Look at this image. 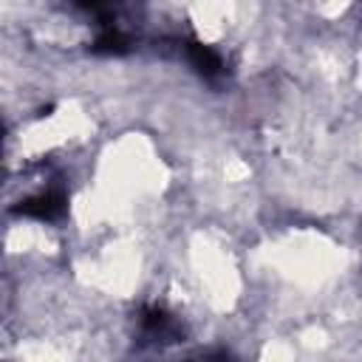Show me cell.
Returning a JSON list of instances; mask_svg holds the SVG:
<instances>
[{
  "mask_svg": "<svg viewBox=\"0 0 362 362\" xmlns=\"http://www.w3.org/2000/svg\"><path fill=\"white\" fill-rule=\"evenodd\" d=\"M139 331L147 342H175L184 337L178 320L158 305H147L139 317Z\"/></svg>",
  "mask_w": 362,
  "mask_h": 362,
  "instance_id": "cell-1",
  "label": "cell"
},
{
  "mask_svg": "<svg viewBox=\"0 0 362 362\" xmlns=\"http://www.w3.org/2000/svg\"><path fill=\"white\" fill-rule=\"evenodd\" d=\"M17 215L25 218H37V221H57L65 212V192L62 189H42L25 201H20V206H14Z\"/></svg>",
  "mask_w": 362,
  "mask_h": 362,
  "instance_id": "cell-2",
  "label": "cell"
},
{
  "mask_svg": "<svg viewBox=\"0 0 362 362\" xmlns=\"http://www.w3.org/2000/svg\"><path fill=\"white\" fill-rule=\"evenodd\" d=\"M187 59H189V65L201 74V76H206V79H215V76H221L223 74V62H221V57L209 48V45H204V42H187Z\"/></svg>",
  "mask_w": 362,
  "mask_h": 362,
  "instance_id": "cell-3",
  "label": "cell"
},
{
  "mask_svg": "<svg viewBox=\"0 0 362 362\" xmlns=\"http://www.w3.org/2000/svg\"><path fill=\"white\" fill-rule=\"evenodd\" d=\"M127 45H130L127 34L119 25H110V28H102V34L93 42V51L96 54H122V51H127Z\"/></svg>",
  "mask_w": 362,
  "mask_h": 362,
  "instance_id": "cell-4",
  "label": "cell"
}]
</instances>
